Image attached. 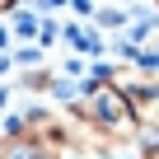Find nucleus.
Segmentation results:
<instances>
[{
	"label": "nucleus",
	"instance_id": "obj_1",
	"mask_svg": "<svg viewBox=\"0 0 159 159\" xmlns=\"http://www.w3.org/2000/svg\"><path fill=\"white\" fill-rule=\"evenodd\" d=\"M89 112H94V126H103L108 136H131L136 117H131V103L112 89V84H98L89 94Z\"/></svg>",
	"mask_w": 159,
	"mask_h": 159
},
{
	"label": "nucleus",
	"instance_id": "obj_2",
	"mask_svg": "<svg viewBox=\"0 0 159 159\" xmlns=\"http://www.w3.org/2000/svg\"><path fill=\"white\" fill-rule=\"evenodd\" d=\"M5 10H14V0H0V14H5Z\"/></svg>",
	"mask_w": 159,
	"mask_h": 159
}]
</instances>
